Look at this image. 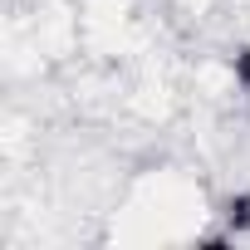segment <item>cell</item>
I'll use <instances>...</instances> for the list:
<instances>
[{
  "label": "cell",
  "instance_id": "1",
  "mask_svg": "<svg viewBox=\"0 0 250 250\" xmlns=\"http://www.w3.org/2000/svg\"><path fill=\"white\" fill-rule=\"evenodd\" d=\"M226 230H230V235L250 230V196H230V201H226Z\"/></svg>",
  "mask_w": 250,
  "mask_h": 250
},
{
  "label": "cell",
  "instance_id": "2",
  "mask_svg": "<svg viewBox=\"0 0 250 250\" xmlns=\"http://www.w3.org/2000/svg\"><path fill=\"white\" fill-rule=\"evenodd\" d=\"M230 69H235V83L250 93V44L245 49H235V59H230Z\"/></svg>",
  "mask_w": 250,
  "mask_h": 250
}]
</instances>
